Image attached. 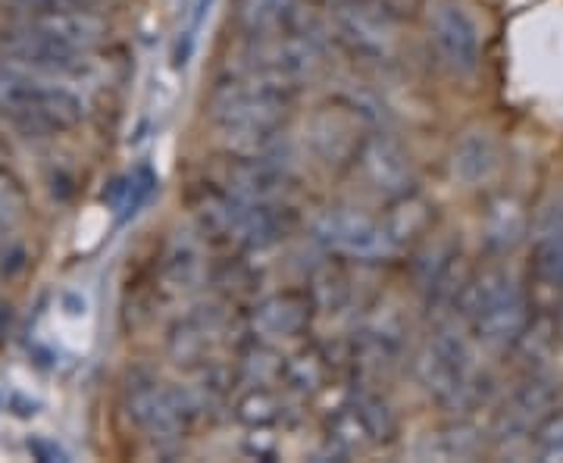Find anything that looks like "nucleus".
I'll return each mask as SVG.
<instances>
[{"label":"nucleus","mask_w":563,"mask_h":463,"mask_svg":"<svg viewBox=\"0 0 563 463\" xmlns=\"http://www.w3.org/2000/svg\"><path fill=\"white\" fill-rule=\"evenodd\" d=\"M529 444L539 461H563V410H551L542 423L529 432Z\"/></svg>","instance_id":"obj_30"},{"label":"nucleus","mask_w":563,"mask_h":463,"mask_svg":"<svg viewBox=\"0 0 563 463\" xmlns=\"http://www.w3.org/2000/svg\"><path fill=\"white\" fill-rule=\"evenodd\" d=\"M244 69L269 73L288 85H298L303 79H313L322 69V44L303 29H282L273 35H261V44L254 47L251 63Z\"/></svg>","instance_id":"obj_8"},{"label":"nucleus","mask_w":563,"mask_h":463,"mask_svg":"<svg viewBox=\"0 0 563 463\" xmlns=\"http://www.w3.org/2000/svg\"><path fill=\"white\" fill-rule=\"evenodd\" d=\"M385 235V247H388V257L404 251L410 242H417L422 235V229L429 225V203L417 198V195H401L395 198L391 210L385 213V220H379Z\"/></svg>","instance_id":"obj_24"},{"label":"nucleus","mask_w":563,"mask_h":463,"mask_svg":"<svg viewBox=\"0 0 563 463\" xmlns=\"http://www.w3.org/2000/svg\"><path fill=\"white\" fill-rule=\"evenodd\" d=\"M29 451L38 458V461H66V451L60 444H54L51 439H29Z\"/></svg>","instance_id":"obj_34"},{"label":"nucleus","mask_w":563,"mask_h":463,"mask_svg":"<svg viewBox=\"0 0 563 463\" xmlns=\"http://www.w3.org/2000/svg\"><path fill=\"white\" fill-rule=\"evenodd\" d=\"M325 373H329V363L317 348H301V351H295L291 357L282 361V379L298 395L320 392L322 383H325Z\"/></svg>","instance_id":"obj_27"},{"label":"nucleus","mask_w":563,"mask_h":463,"mask_svg":"<svg viewBox=\"0 0 563 463\" xmlns=\"http://www.w3.org/2000/svg\"><path fill=\"white\" fill-rule=\"evenodd\" d=\"M282 361L269 348H254L244 354L242 376L247 379V385H269L276 376H282Z\"/></svg>","instance_id":"obj_32"},{"label":"nucleus","mask_w":563,"mask_h":463,"mask_svg":"<svg viewBox=\"0 0 563 463\" xmlns=\"http://www.w3.org/2000/svg\"><path fill=\"white\" fill-rule=\"evenodd\" d=\"M561 398V383L551 376H529L520 388L510 392L495 423V439L498 442H517L526 439L536 426L551 414V407Z\"/></svg>","instance_id":"obj_13"},{"label":"nucleus","mask_w":563,"mask_h":463,"mask_svg":"<svg viewBox=\"0 0 563 463\" xmlns=\"http://www.w3.org/2000/svg\"><path fill=\"white\" fill-rule=\"evenodd\" d=\"M0 120L22 139H54L85 120V103L66 81L0 66Z\"/></svg>","instance_id":"obj_1"},{"label":"nucleus","mask_w":563,"mask_h":463,"mask_svg":"<svg viewBox=\"0 0 563 463\" xmlns=\"http://www.w3.org/2000/svg\"><path fill=\"white\" fill-rule=\"evenodd\" d=\"M22 29L35 32L41 38L57 41L63 47H76V51H95L110 35V22L91 7H60V10L25 13Z\"/></svg>","instance_id":"obj_12"},{"label":"nucleus","mask_w":563,"mask_h":463,"mask_svg":"<svg viewBox=\"0 0 563 463\" xmlns=\"http://www.w3.org/2000/svg\"><path fill=\"white\" fill-rule=\"evenodd\" d=\"M391 429H395L391 407L379 395L361 392L351 401H344L342 407H335L325 432H329V448L339 458H347V454L366 451L369 444L391 439Z\"/></svg>","instance_id":"obj_6"},{"label":"nucleus","mask_w":563,"mask_h":463,"mask_svg":"<svg viewBox=\"0 0 563 463\" xmlns=\"http://www.w3.org/2000/svg\"><path fill=\"white\" fill-rule=\"evenodd\" d=\"M354 163L361 169L363 181L383 195V198H401L410 191V179H413V169H410V157L401 147L398 139L385 135V132H373V135H363L361 147L354 154Z\"/></svg>","instance_id":"obj_11"},{"label":"nucleus","mask_w":563,"mask_h":463,"mask_svg":"<svg viewBox=\"0 0 563 463\" xmlns=\"http://www.w3.org/2000/svg\"><path fill=\"white\" fill-rule=\"evenodd\" d=\"M125 410L141 436L157 444L179 442L181 432L195 423L181 404L179 392L161 385L157 379H132L125 392Z\"/></svg>","instance_id":"obj_4"},{"label":"nucleus","mask_w":563,"mask_h":463,"mask_svg":"<svg viewBox=\"0 0 563 463\" xmlns=\"http://www.w3.org/2000/svg\"><path fill=\"white\" fill-rule=\"evenodd\" d=\"M429 38L432 47L439 54V60L448 73L454 76H473L483 63V32H479V22L473 20V13L454 3V0H444L435 7L432 20H429Z\"/></svg>","instance_id":"obj_7"},{"label":"nucleus","mask_w":563,"mask_h":463,"mask_svg":"<svg viewBox=\"0 0 563 463\" xmlns=\"http://www.w3.org/2000/svg\"><path fill=\"white\" fill-rule=\"evenodd\" d=\"M454 304L461 307L463 320L473 326L476 339L485 348L507 351L520 344L523 332L529 329V304H526L523 285L504 266L483 269L479 276L463 283Z\"/></svg>","instance_id":"obj_2"},{"label":"nucleus","mask_w":563,"mask_h":463,"mask_svg":"<svg viewBox=\"0 0 563 463\" xmlns=\"http://www.w3.org/2000/svg\"><path fill=\"white\" fill-rule=\"evenodd\" d=\"M220 329L222 313L217 307H198V310L185 313L173 326V332H169V354H173V361L185 363V366L207 361V351L220 339Z\"/></svg>","instance_id":"obj_20"},{"label":"nucleus","mask_w":563,"mask_h":463,"mask_svg":"<svg viewBox=\"0 0 563 463\" xmlns=\"http://www.w3.org/2000/svg\"><path fill=\"white\" fill-rule=\"evenodd\" d=\"M344 301H347V285L339 273H322L313 279L310 307H317L322 313H335V310H342Z\"/></svg>","instance_id":"obj_31"},{"label":"nucleus","mask_w":563,"mask_h":463,"mask_svg":"<svg viewBox=\"0 0 563 463\" xmlns=\"http://www.w3.org/2000/svg\"><path fill=\"white\" fill-rule=\"evenodd\" d=\"M232 410H235L239 423L247 426V429H257V426L279 423V417L285 414V404L269 385H247Z\"/></svg>","instance_id":"obj_28"},{"label":"nucleus","mask_w":563,"mask_h":463,"mask_svg":"<svg viewBox=\"0 0 563 463\" xmlns=\"http://www.w3.org/2000/svg\"><path fill=\"white\" fill-rule=\"evenodd\" d=\"M244 454L254 461H276L279 458V439L269 432V426H257L244 436Z\"/></svg>","instance_id":"obj_33"},{"label":"nucleus","mask_w":563,"mask_h":463,"mask_svg":"<svg viewBox=\"0 0 563 463\" xmlns=\"http://www.w3.org/2000/svg\"><path fill=\"white\" fill-rule=\"evenodd\" d=\"M310 317V298L307 295H269L261 301L251 313V329L254 339L261 342H279V339H291L298 335Z\"/></svg>","instance_id":"obj_21"},{"label":"nucleus","mask_w":563,"mask_h":463,"mask_svg":"<svg viewBox=\"0 0 563 463\" xmlns=\"http://www.w3.org/2000/svg\"><path fill=\"white\" fill-rule=\"evenodd\" d=\"M532 263L544 285L563 288V198L542 203L532 222Z\"/></svg>","instance_id":"obj_16"},{"label":"nucleus","mask_w":563,"mask_h":463,"mask_svg":"<svg viewBox=\"0 0 563 463\" xmlns=\"http://www.w3.org/2000/svg\"><path fill=\"white\" fill-rule=\"evenodd\" d=\"M498 166H501L498 142L483 129L466 132L451 151V176L466 188H479L485 181L495 179Z\"/></svg>","instance_id":"obj_22"},{"label":"nucleus","mask_w":563,"mask_h":463,"mask_svg":"<svg viewBox=\"0 0 563 463\" xmlns=\"http://www.w3.org/2000/svg\"><path fill=\"white\" fill-rule=\"evenodd\" d=\"M483 244L488 254L504 257L514 247H520L529 235V213L520 198L514 195H495L483 210Z\"/></svg>","instance_id":"obj_18"},{"label":"nucleus","mask_w":563,"mask_h":463,"mask_svg":"<svg viewBox=\"0 0 563 463\" xmlns=\"http://www.w3.org/2000/svg\"><path fill=\"white\" fill-rule=\"evenodd\" d=\"M363 122L344 107V103H332V107H322L317 110L310 122H307V144L310 151L329 166H339V163L354 161L357 147H361Z\"/></svg>","instance_id":"obj_14"},{"label":"nucleus","mask_w":563,"mask_h":463,"mask_svg":"<svg viewBox=\"0 0 563 463\" xmlns=\"http://www.w3.org/2000/svg\"><path fill=\"white\" fill-rule=\"evenodd\" d=\"M291 181L288 154H263V157H235L225 176V191L244 201H279Z\"/></svg>","instance_id":"obj_15"},{"label":"nucleus","mask_w":563,"mask_h":463,"mask_svg":"<svg viewBox=\"0 0 563 463\" xmlns=\"http://www.w3.org/2000/svg\"><path fill=\"white\" fill-rule=\"evenodd\" d=\"M483 448V432L473 423H451L429 432V439L422 442V458L429 461H466L476 458Z\"/></svg>","instance_id":"obj_25"},{"label":"nucleus","mask_w":563,"mask_h":463,"mask_svg":"<svg viewBox=\"0 0 563 463\" xmlns=\"http://www.w3.org/2000/svg\"><path fill=\"white\" fill-rule=\"evenodd\" d=\"M3 54L10 66H20L29 73H38L47 79L57 81H79L95 76V63L88 60L91 51H76V47H63L57 41H47L22 29L13 32L10 38H3Z\"/></svg>","instance_id":"obj_9"},{"label":"nucleus","mask_w":563,"mask_h":463,"mask_svg":"<svg viewBox=\"0 0 563 463\" xmlns=\"http://www.w3.org/2000/svg\"><path fill=\"white\" fill-rule=\"evenodd\" d=\"M329 22L335 38L363 63H388L398 51L395 29L369 0H335L329 7Z\"/></svg>","instance_id":"obj_5"},{"label":"nucleus","mask_w":563,"mask_h":463,"mask_svg":"<svg viewBox=\"0 0 563 463\" xmlns=\"http://www.w3.org/2000/svg\"><path fill=\"white\" fill-rule=\"evenodd\" d=\"M420 291L426 304H451L461 295V251L454 244H435L420 261Z\"/></svg>","instance_id":"obj_23"},{"label":"nucleus","mask_w":563,"mask_h":463,"mask_svg":"<svg viewBox=\"0 0 563 463\" xmlns=\"http://www.w3.org/2000/svg\"><path fill=\"white\" fill-rule=\"evenodd\" d=\"M417 379L429 398L451 410H463L483 398V373L476 354L457 329H439L417 357Z\"/></svg>","instance_id":"obj_3"},{"label":"nucleus","mask_w":563,"mask_h":463,"mask_svg":"<svg viewBox=\"0 0 563 463\" xmlns=\"http://www.w3.org/2000/svg\"><path fill=\"white\" fill-rule=\"evenodd\" d=\"M313 239L322 247H329L342 257H351V261L388 257L379 220L366 217L361 210H351V207H335V210L320 213L313 222Z\"/></svg>","instance_id":"obj_10"},{"label":"nucleus","mask_w":563,"mask_h":463,"mask_svg":"<svg viewBox=\"0 0 563 463\" xmlns=\"http://www.w3.org/2000/svg\"><path fill=\"white\" fill-rule=\"evenodd\" d=\"M295 16V0H239V20L244 32L261 38L285 29Z\"/></svg>","instance_id":"obj_26"},{"label":"nucleus","mask_w":563,"mask_h":463,"mask_svg":"<svg viewBox=\"0 0 563 463\" xmlns=\"http://www.w3.org/2000/svg\"><path fill=\"white\" fill-rule=\"evenodd\" d=\"M203 242L195 232H176L161 261V285L169 295H188L203 279Z\"/></svg>","instance_id":"obj_19"},{"label":"nucleus","mask_w":563,"mask_h":463,"mask_svg":"<svg viewBox=\"0 0 563 463\" xmlns=\"http://www.w3.org/2000/svg\"><path fill=\"white\" fill-rule=\"evenodd\" d=\"M361 351L373 366H395L407 351V320L395 304L376 307L361 329Z\"/></svg>","instance_id":"obj_17"},{"label":"nucleus","mask_w":563,"mask_h":463,"mask_svg":"<svg viewBox=\"0 0 563 463\" xmlns=\"http://www.w3.org/2000/svg\"><path fill=\"white\" fill-rule=\"evenodd\" d=\"M29 220V198L22 181L0 166V235L20 232L22 222Z\"/></svg>","instance_id":"obj_29"}]
</instances>
